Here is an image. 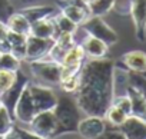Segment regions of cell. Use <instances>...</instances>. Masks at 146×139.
Wrapping results in <instances>:
<instances>
[{"label":"cell","mask_w":146,"mask_h":139,"mask_svg":"<svg viewBox=\"0 0 146 139\" xmlns=\"http://www.w3.org/2000/svg\"><path fill=\"white\" fill-rule=\"evenodd\" d=\"M115 63L110 59H88L79 73V88L73 93L85 116H105L115 98Z\"/></svg>","instance_id":"obj_1"},{"label":"cell","mask_w":146,"mask_h":139,"mask_svg":"<svg viewBox=\"0 0 146 139\" xmlns=\"http://www.w3.org/2000/svg\"><path fill=\"white\" fill-rule=\"evenodd\" d=\"M57 98L59 96L50 86L29 82L15 106L13 118L19 123L29 125L37 113L53 109L57 103Z\"/></svg>","instance_id":"obj_2"},{"label":"cell","mask_w":146,"mask_h":139,"mask_svg":"<svg viewBox=\"0 0 146 139\" xmlns=\"http://www.w3.org/2000/svg\"><path fill=\"white\" fill-rule=\"evenodd\" d=\"M53 112L57 120L59 136L67 133H78V125L85 115L78 106L75 98H70L66 95L59 96L57 103L53 108Z\"/></svg>","instance_id":"obj_3"},{"label":"cell","mask_w":146,"mask_h":139,"mask_svg":"<svg viewBox=\"0 0 146 139\" xmlns=\"http://www.w3.org/2000/svg\"><path fill=\"white\" fill-rule=\"evenodd\" d=\"M30 63V72L32 75L42 82L43 85H59L60 83V73H62V65L59 62L50 59H40L33 60Z\"/></svg>","instance_id":"obj_4"},{"label":"cell","mask_w":146,"mask_h":139,"mask_svg":"<svg viewBox=\"0 0 146 139\" xmlns=\"http://www.w3.org/2000/svg\"><path fill=\"white\" fill-rule=\"evenodd\" d=\"M27 126H29L30 132H33L35 135H37L43 139H53V138L59 136L57 120H56L53 109L37 113L30 120V123Z\"/></svg>","instance_id":"obj_5"},{"label":"cell","mask_w":146,"mask_h":139,"mask_svg":"<svg viewBox=\"0 0 146 139\" xmlns=\"http://www.w3.org/2000/svg\"><path fill=\"white\" fill-rule=\"evenodd\" d=\"M85 33L95 36L98 39H100L102 42H105L108 46H112L117 42V35L116 32L100 17V16H90L86 22H83L79 26Z\"/></svg>","instance_id":"obj_6"},{"label":"cell","mask_w":146,"mask_h":139,"mask_svg":"<svg viewBox=\"0 0 146 139\" xmlns=\"http://www.w3.org/2000/svg\"><path fill=\"white\" fill-rule=\"evenodd\" d=\"M127 13L135 25V35L139 42L146 40V0H126Z\"/></svg>","instance_id":"obj_7"},{"label":"cell","mask_w":146,"mask_h":139,"mask_svg":"<svg viewBox=\"0 0 146 139\" xmlns=\"http://www.w3.org/2000/svg\"><path fill=\"white\" fill-rule=\"evenodd\" d=\"M57 5L60 9L59 12L78 26H80L90 17L89 9L82 0H60Z\"/></svg>","instance_id":"obj_8"},{"label":"cell","mask_w":146,"mask_h":139,"mask_svg":"<svg viewBox=\"0 0 146 139\" xmlns=\"http://www.w3.org/2000/svg\"><path fill=\"white\" fill-rule=\"evenodd\" d=\"M29 82H30V79L22 72V69H20V70L17 72V78H16L15 83L6 92L0 93V99H2V102H3V106L9 110V113L12 116H13V112H15V106H16V103H17V100H19L23 89L26 88V85Z\"/></svg>","instance_id":"obj_9"},{"label":"cell","mask_w":146,"mask_h":139,"mask_svg":"<svg viewBox=\"0 0 146 139\" xmlns=\"http://www.w3.org/2000/svg\"><path fill=\"white\" fill-rule=\"evenodd\" d=\"M54 40L53 39H40L36 36L29 35L26 40V62H33V60H40L46 59Z\"/></svg>","instance_id":"obj_10"},{"label":"cell","mask_w":146,"mask_h":139,"mask_svg":"<svg viewBox=\"0 0 146 139\" xmlns=\"http://www.w3.org/2000/svg\"><path fill=\"white\" fill-rule=\"evenodd\" d=\"M106 129V120L102 116H83L78 125V133L82 139H96Z\"/></svg>","instance_id":"obj_11"},{"label":"cell","mask_w":146,"mask_h":139,"mask_svg":"<svg viewBox=\"0 0 146 139\" xmlns=\"http://www.w3.org/2000/svg\"><path fill=\"white\" fill-rule=\"evenodd\" d=\"M80 46L85 50L86 59H102V57H106L108 50H109V46L105 42H102L100 39H98L95 36H90L88 33H85V37L82 39Z\"/></svg>","instance_id":"obj_12"},{"label":"cell","mask_w":146,"mask_h":139,"mask_svg":"<svg viewBox=\"0 0 146 139\" xmlns=\"http://www.w3.org/2000/svg\"><path fill=\"white\" fill-rule=\"evenodd\" d=\"M119 129L123 132L126 139H146V122L136 116H127Z\"/></svg>","instance_id":"obj_13"},{"label":"cell","mask_w":146,"mask_h":139,"mask_svg":"<svg viewBox=\"0 0 146 139\" xmlns=\"http://www.w3.org/2000/svg\"><path fill=\"white\" fill-rule=\"evenodd\" d=\"M120 63H122V67L127 69V70L145 73L146 72V53L142 50L127 52L120 57Z\"/></svg>","instance_id":"obj_14"},{"label":"cell","mask_w":146,"mask_h":139,"mask_svg":"<svg viewBox=\"0 0 146 139\" xmlns=\"http://www.w3.org/2000/svg\"><path fill=\"white\" fill-rule=\"evenodd\" d=\"M30 35L40 37V39H56L59 36L56 25L53 22L52 17H46L42 20H37L35 23H32L30 26Z\"/></svg>","instance_id":"obj_15"},{"label":"cell","mask_w":146,"mask_h":139,"mask_svg":"<svg viewBox=\"0 0 146 139\" xmlns=\"http://www.w3.org/2000/svg\"><path fill=\"white\" fill-rule=\"evenodd\" d=\"M125 93L129 96L132 103V116H136L146 122V96L127 85L125 88Z\"/></svg>","instance_id":"obj_16"},{"label":"cell","mask_w":146,"mask_h":139,"mask_svg":"<svg viewBox=\"0 0 146 139\" xmlns=\"http://www.w3.org/2000/svg\"><path fill=\"white\" fill-rule=\"evenodd\" d=\"M6 39H7L9 45H10V53L15 55L19 60L23 62L25 57H26V40H27V36L16 33V32H12V30L7 29Z\"/></svg>","instance_id":"obj_17"},{"label":"cell","mask_w":146,"mask_h":139,"mask_svg":"<svg viewBox=\"0 0 146 139\" xmlns=\"http://www.w3.org/2000/svg\"><path fill=\"white\" fill-rule=\"evenodd\" d=\"M56 12L57 10L53 6H29V7H25L20 10V13L30 23H35V22L46 19V17H52Z\"/></svg>","instance_id":"obj_18"},{"label":"cell","mask_w":146,"mask_h":139,"mask_svg":"<svg viewBox=\"0 0 146 139\" xmlns=\"http://www.w3.org/2000/svg\"><path fill=\"white\" fill-rule=\"evenodd\" d=\"M30 26L32 23L20 13V12H15L9 16V19L6 20V27L12 32L20 33V35H30Z\"/></svg>","instance_id":"obj_19"},{"label":"cell","mask_w":146,"mask_h":139,"mask_svg":"<svg viewBox=\"0 0 146 139\" xmlns=\"http://www.w3.org/2000/svg\"><path fill=\"white\" fill-rule=\"evenodd\" d=\"M116 5V0H95L93 3L88 6L90 16H105L109 13Z\"/></svg>","instance_id":"obj_20"},{"label":"cell","mask_w":146,"mask_h":139,"mask_svg":"<svg viewBox=\"0 0 146 139\" xmlns=\"http://www.w3.org/2000/svg\"><path fill=\"white\" fill-rule=\"evenodd\" d=\"M126 85L130 86V88H133L135 90H137V92H140V93H143L146 96V76H145V73L127 70Z\"/></svg>","instance_id":"obj_21"},{"label":"cell","mask_w":146,"mask_h":139,"mask_svg":"<svg viewBox=\"0 0 146 139\" xmlns=\"http://www.w3.org/2000/svg\"><path fill=\"white\" fill-rule=\"evenodd\" d=\"M54 25H56V29H57V33H63V32H69V33H75L79 26L75 25L72 20H69L66 16H63L60 12H56L53 16H52Z\"/></svg>","instance_id":"obj_22"},{"label":"cell","mask_w":146,"mask_h":139,"mask_svg":"<svg viewBox=\"0 0 146 139\" xmlns=\"http://www.w3.org/2000/svg\"><path fill=\"white\" fill-rule=\"evenodd\" d=\"M103 118H105V120H106L108 123H110V126H113V128H119V126L126 120L127 115H126L125 112H122L120 109H117L116 106L110 105L109 109L106 110V113H105Z\"/></svg>","instance_id":"obj_23"},{"label":"cell","mask_w":146,"mask_h":139,"mask_svg":"<svg viewBox=\"0 0 146 139\" xmlns=\"http://www.w3.org/2000/svg\"><path fill=\"white\" fill-rule=\"evenodd\" d=\"M22 60H19L15 55L9 53H2L0 57V69H5V70H10V72H19L22 69Z\"/></svg>","instance_id":"obj_24"},{"label":"cell","mask_w":146,"mask_h":139,"mask_svg":"<svg viewBox=\"0 0 146 139\" xmlns=\"http://www.w3.org/2000/svg\"><path fill=\"white\" fill-rule=\"evenodd\" d=\"M13 126H15L13 116L9 113V110L5 106H2L0 108V135L5 136Z\"/></svg>","instance_id":"obj_25"},{"label":"cell","mask_w":146,"mask_h":139,"mask_svg":"<svg viewBox=\"0 0 146 139\" xmlns=\"http://www.w3.org/2000/svg\"><path fill=\"white\" fill-rule=\"evenodd\" d=\"M16 78H17V72H10V70L0 69V93L6 92L15 83Z\"/></svg>","instance_id":"obj_26"},{"label":"cell","mask_w":146,"mask_h":139,"mask_svg":"<svg viewBox=\"0 0 146 139\" xmlns=\"http://www.w3.org/2000/svg\"><path fill=\"white\" fill-rule=\"evenodd\" d=\"M112 105L116 106L117 109H120L122 112H125L127 116L132 115V103H130V99L127 95H115Z\"/></svg>","instance_id":"obj_27"},{"label":"cell","mask_w":146,"mask_h":139,"mask_svg":"<svg viewBox=\"0 0 146 139\" xmlns=\"http://www.w3.org/2000/svg\"><path fill=\"white\" fill-rule=\"evenodd\" d=\"M59 86H60V88L63 89V92H66V93H75V92L78 90V88H79V75L62 80V82L59 83Z\"/></svg>","instance_id":"obj_28"},{"label":"cell","mask_w":146,"mask_h":139,"mask_svg":"<svg viewBox=\"0 0 146 139\" xmlns=\"http://www.w3.org/2000/svg\"><path fill=\"white\" fill-rule=\"evenodd\" d=\"M12 13H15V7L10 0H0V22L6 23Z\"/></svg>","instance_id":"obj_29"},{"label":"cell","mask_w":146,"mask_h":139,"mask_svg":"<svg viewBox=\"0 0 146 139\" xmlns=\"http://www.w3.org/2000/svg\"><path fill=\"white\" fill-rule=\"evenodd\" d=\"M6 35H7V27H6V23L0 22V52L2 53H9L10 52V45L6 39Z\"/></svg>","instance_id":"obj_30"},{"label":"cell","mask_w":146,"mask_h":139,"mask_svg":"<svg viewBox=\"0 0 146 139\" xmlns=\"http://www.w3.org/2000/svg\"><path fill=\"white\" fill-rule=\"evenodd\" d=\"M96 139H126V136L123 135V132L119 128H113L112 126V129L106 128L105 132L100 136H98Z\"/></svg>","instance_id":"obj_31"},{"label":"cell","mask_w":146,"mask_h":139,"mask_svg":"<svg viewBox=\"0 0 146 139\" xmlns=\"http://www.w3.org/2000/svg\"><path fill=\"white\" fill-rule=\"evenodd\" d=\"M82 2H83V3L86 5V6H89L90 3H93V2H95V0H82Z\"/></svg>","instance_id":"obj_32"},{"label":"cell","mask_w":146,"mask_h":139,"mask_svg":"<svg viewBox=\"0 0 146 139\" xmlns=\"http://www.w3.org/2000/svg\"><path fill=\"white\" fill-rule=\"evenodd\" d=\"M3 106V102H2V99H0V108H2Z\"/></svg>","instance_id":"obj_33"},{"label":"cell","mask_w":146,"mask_h":139,"mask_svg":"<svg viewBox=\"0 0 146 139\" xmlns=\"http://www.w3.org/2000/svg\"><path fill=\"white\" fill-rule=\"evenodd\" d=\"M0 139H3V135H0Z\"/></svg>","instance_id":"obj_34"},{"label":"cell","mask_w":146,"mask_h":139,"mask_svg":"<svg viewBox=\"0 0 146 139\" xmlns=\"http://www.w3.org/2000/svg\"><path fill=\"white\" fill-rule=\"evenodd\" d=\"M0 57H2V52H0Z\"/></svg>","instance_id":"obj_35"},{"label":"cell","mask_w":146,"mask_h":139,"mask_svg":"<svg viewBox=\"0 0 146 139\" xmlns=\"http://www.w3.org/2000/svg\"><path fill=\"white\" fill-rule=\"evenodd\" d=\"M145 76H146V72H145Z\"/></svg>","instance_id":"obj_36"}]
</instances>
